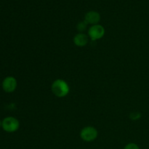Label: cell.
Here are the masks:
<instances>
[{
  "instance_id": "8",
  "label": "cell",
  "mask_w": 149,
  "mask_h": 149,
  "mask_svg": "<svg viewBox=\"0 0 149 149\" xmlns=\"http://www.w3.org/2000/svg\"><path fill=\"white\" fill-rule=\"evenodd\" d=\"M87 23L85 21V20L79 22V23L77 24V30L80 32H82V31H84L86 30V28H87Z\"/></svg>"
},
{
  "instance_id": "3",
  "label": "cell",
  "mask_w": 149,
  "mask_h": 149,
  "mask_svg": "<svg viewBox=\"0 0 149 149\" xmlns=\"http://www.w3.org/2000/svg\"><path fill=\"white\" fill-rule=\"evenodd\" d=\"M98 132L95 127L91 126L85 127L83 128L80 132V137L81 139L86 142H92L97 138Z\"/></svg>"
},
{
  "instance_id": "11",
  "label": "cell",
  "mask_w": 149,
  "mask_h": 149,
  "mask_svg": "<svg viewBox=\"0 0 149 149\" xmlns=\"http://www.w3.org/2000/svg\"><path fill=\"white\" fill-rule=\"evenodd\" d=\"M1 124H2V122H1V121H0V127H1Z\"/></svg>"
},
{
  "instance_id": "1",
  "label": "cell",
  "mask_w": 149,
  "mask_h": 149,
  "mask_svg": "<svg viewBox=\"0 0 149 149\" xmlns=\"http://www.w3.org/2000/svg\"><path fill=\"white\" fill-rule=\"evenodd\" d=\"M52 93L58 97H63L68 94L70 91L68 83L63 79H56L53 81L51 87Z\"/></svg>"
},
{
  "instance_id": "6",
  "label": "cell",
  "mask_w": 149,
  "mask_h": 149,
  "mask_svg": "<svg viewBox=\"0 0 149 149\" xmlns=\"http://www.w3.org/2000/svg\"><path fill=\"white\" fill-rule=\"evenodd\" d=\"M84 20L87 23V24L96 25L100 20V15L97 12L90 11L87 13L84 16Z\"/></svg>"
},
{
  "instance_id": "4",
  "label": "cell",
  "mask_w": 149,
  "mask_h": 149,
  "mask_svg": "<svg viewBox=\"0 0 149 149\" xmlns=\"http://www.w3.org/2000/svg\"><path fill=\"white\" fill-rule=\"evenodd\" d=\"M105 29L103 26L99 24L93 25L89 29L88 35L92 40L95 41L100 39L104 36Z\"/></svg>"
},
{
  "instance_id": "7",
  "label": "cell",
  "mask_w": 149,
  "mask_h": 149,
  "mask_svg": "<svg viewBox=\"0 0 149 149\" xmlns=\"http://www.w3.org/2000/svg\"><path fill=\"white\" fill-rule=\"evenodd\" d=\"M88 42V37L86 34L79 33L74 37V43L77 47H84Z\"/></svg>"
},
{
  "instance_id": "10",
  "label": "cell",
  "mask_w": 149,
  "mask_h": 149,
  "mask_svg": "<svg viewBox=\"0 0 149 149\" xmlns=\"http://www.w3.org/2000/svg\"><path fill=\"white\" fill-rule=\"evenodd\" d=\"M132 115H133V117H132L131 119H133V120H135V119H138V118L141 117V114L138 113H133Z\"/></svg>"
},
{
  "instance_id": "9",
  "label": "cell",
  "mask_w": 149,
  "mask_h": 149,
  "mask_svg": "<svg viewBox=\"0 0 149 149\" xmlns=\"http://www.w3.org/2000/svg\"><path fill=\"white\" fill-rule=\"evenodd\" d=\"M124 149H140V148L135 143H128L127 145L125 146Z\"/></svg>"
},
{
  "instance_id": "2",
  "label": "cell",
  "mask_w": 149,
  "mask_h": 149,
  "mask_svg": "<svg viewBox=\"0 0 149 149\" xmlns=\"http://www.w3.org/2000/svg\"><path fill=\"white\" fill-rule=\"evenodd\" d=\"M3 130L7 132H14L18 130L20 123L18 120L13 116H8L3 119L1 124Z\"/></svg>"
},
{
  "instance_id": "5",
  "label": "cell",
  "mask_w": 149,
  "mask_h": 149,
  "mask_svg": "<svg viewBox=\"0 0 149 149\" xmlns=\"http://www.w3.org/2000/svg\"><path fill=\"white\" fill-rule=\"evenodd\" d=\"M17 87V81L13 77H8L2 82V88L6 93H13Z\"/></svg>"
}]
</instances>
